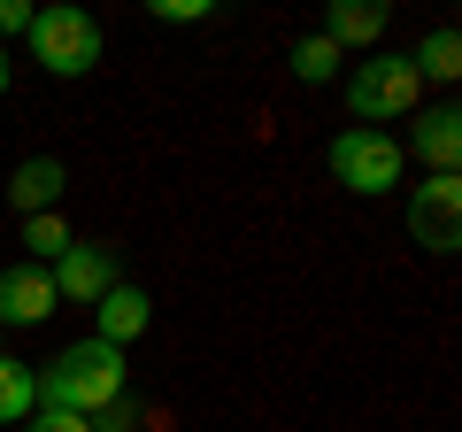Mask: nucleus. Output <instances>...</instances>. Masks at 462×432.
Wrapping results in <instances>:
<instances>
[{"instance_id":"1","label":"nucleus","mask_w":462,"mask_h":432,"mask_svg":"<svg viewBox=\"0 0 462 432\" xmlns=\"http://www.w3.org/2000/svg\"><path fill=\"white\" fill-rule=\"evenodd\" d=\"M124 401V348L108 340H78V348L54 355V371L39 379V409H78V417H100Z\"/></svg>"},{"instance_id":"2","label":"nucleus","mask_w":462,"mask_h":432,"mask_svg":"<svg viewBox=\"0 0 462 432\" xmlns=\"http://www.w3.org/2000/svg\"><path fill=\"white\" fill-rule=\"evenodd\" d=\"M23 39H32V54L54 78H85V70L100 62V47H108L93 8H32V32Z\"/></svg>"},{"instance_id":"3","label":"nucleus","mask_w":462,"mask_h":432,"mask_svg":"<svg viewBox=\"0 0 462 432\" xmlns=\"http://www.w3.org/2000/svg\"><path fill=\"white\" fill-rule=\"evenodd\" d=\"M416 93H424V78H416L409 54H370V62H355V78H346V108L378 132V124L393 117H416Z\"/></svg>"},{"instance_id":"4","label":"nucleus","mask_w":462,"mask_h":432,"mask_svg":"<svg viewBox=\"0 0 462 432\" xmlns=\"http://www.w3.org/2000/svg\"><path fill=\"white\" fill-rule=\"evenodd\" d=\"M401 170H409V147H401L393 132H370V124H355V132L331 139V178H339L346 193H393Z\"/></svg>"},{"instance_id":"5","label":"nucleus","mask_w":462,"mask_h":432,"mask_svg":"<svg viewBox=\"0 0 462 432\" xmlns=\"http://www.w3.org/2000/svg\"><path fill=\"white\" fill-rule=\"evenodd\" d=\"M409 239L431 248V255L462 248V178H424L409 193Z\"/></svg>"},{"instance_id":"6","label":"nucleus","mask_w":462,"mask_h":432,"mask_svg":"<svg viewBox=\"0 0 462 432\" xmlns=\"http://www.w3.org/2000/svg\"><path fill=\"white\" fill-rule=\"evenodd\" d=\"M47 278H54V301H78V309H93V301L116 286V248H69L62 263L47 270Z\"/></svg>"},{"instance_id":"7","label":"nucleus","mask_w":462,"mask_h":432,"mask_svg":"<svg viewBox=\"0 0 462 432\" xmlns=\"http://www.w3.org/2000/svg\"><path fill=\"white\" fill-rule=\"evenodd\" d=\"M54 309H62V301H54V278L39 263H8L0 270V324H47Z\"/></svg>"},{"instance_id":"8","label":"nucleus","mask_w":462,"mask_h":432,"mask_svg":"<svg viewBox=\"0 0 462 432\" xmlns=\"http://www.w3.org/2000/svg\"><path fill=\"white\" fill-rule=\"evenodd\" d=\"M416 163H431V178H455V163H462V108L455 100L416 108Z\"/></svg>"},{"instance_id":"9","label":"nucleus","mask_w":462,"mask_h":432,"mask_svg":"<svg viewBox=\"0 0 462 432\" xmlns=\"http://www.w3.org/2000/svg\"><path fill=\"white\" fill-rule=\"evenodd\" d=\"M93 324H100L93 340H108V348H124V340H139V333L154 324V301L139 294V286H124V278H116L108 294L93 301Z\"/></svg>"},{"instance_id":"10","label":"nucleus","mask_w":462,"mask_h":432,"mask_svg":"<svg viewBox=\"0 0 462 432\" xmlns=\"http://www.w3.org/2000/svg\"><path fill=\"white\" fill-rule=\"evenodd\" d=\"M385 23H393V8L385 0H331V16H324V39L331 47H378L385 39Z\"/></svg>"},{"instance_id":"11","label":"nucleus","mask_w":462,"mask_h":432,"mask_svg":"<svg viewBox=\"0 0 462 432\" xmlns=\"http://www.w3.org/2000/svg\"><path fill=\"white\" fill-rule=\"evenodd\" d=\"M54 193H62V163L54 155H32V163H16V178H8V201H16L23 216H47Z\"/></svg>"},{"instance_id":"12","label":"nucleus","mask_w":462,"mask_h":432,"mask_svg":"<svg viewBox=\"0 0 462 432\" xmlns=\"http://www.w3.org/2000/svg\"><path fill=\"white\" fill-rule=\"evenodd\" d=\"M39 409V371L16 363V355H0V425H23Z\"/></svg>"},{"instance_id":"13","label":"nucleus","mask_w":462,"mask_h":432,"mask_svg":"<svg viewBox=\"0 0 462 432\" xmlns=\"http://www.w3.org/2000/svg\"><path fill=\"white\" fill-rule=\"evenodd\" d=\"M409 62H416V78H439V85H455V78H462V39H455V23L424 32V47H416Z\"/></svg>"},{"instance_id":"14","label":"nucleus","mask_w":462,"mask_h":432,"mask_svg":"<svg viewBox=\"0 0 462 432\" xmlns=\"http://www.w3.org/2000/svg\"><path fill=\"white\" fill-rule=\"evenodd\" d=\"M23 248H32V263H39V270H54L69 248H78V239H69V224L47 209V216H23Z\"/></svg>"},{"instance_id":"15","label":"nucleus","mask_w":462,"mask_h":432,"mask_svg":"<svg viewBox=\"0 0 462 432\" xmlns=\"http://www.w3.org/2000/svg\"><path fill=\"white\" fill-rule=\"evenodd\" d=\"M293 78H300V85H331V78H339V47H331L324 32L300 39V47H293Z\"/></svg>"},{"instance_id":"16","label":"nucleus","mask_w":462,"mask_h":432,"mask_svg":"<svg viewBox=\"0 0 462 432\" xmlns=\"http://www.w3.org/2000/svg\"><path fill=\"white\" fill-rule=\"evenodd\" d=\"M23 432H93V417H78V409H32Z\"/></svg>"},{"instance_id":"17","label":"nucleus","mask_w":462,"mask_h":432,"mask_svg":"<svg viewBox=\"0 0 462 432\" xmlns=\"http://www.w3.org/2000/svg\"><path fill=\"white\" fill-rule=\"evenodd\" d=\"M154 16H162V23H200V16H208V0H154Z\"/></svg>"},{"instance_id":"18","label":"nucleus","mask_w":462,"mask_h":432,"mask_svg":"<svg viewBox=\"0 0 462 432\" xmlns=\"http://www.w3.org/2000/svg\"><path fill=\"white\" fill-rule=\"evenodd\" d=\"M32 32V0H0V39Z\"/></svg>"},{"instance_id":"19","label":"nucleus","mask_w":462,"mask_h":432,"mask_svg":"<svg viewBox=\"0 0 462 432\" xmlns=\"http://www.w3.org/2000/svg\"><path fill=\"white\" fill-rule=\"evenodd\" d=\"M93 432H132V425H124V401H116V409H100V417H93Z\"/></svg>"},{"instance_id":"20","label":"nucleus","mask_w":462,"mask_h":432,"mask_svg":"<svg viewBox=\"0 0 462 432\" xmlns=\"http://www.w3.org/2000/svg\"><path fill=\"white\" fill-rule=\"evenodd\" d=\"M0 93H8V47H0Z\"/></svg>"}]
</instances>
